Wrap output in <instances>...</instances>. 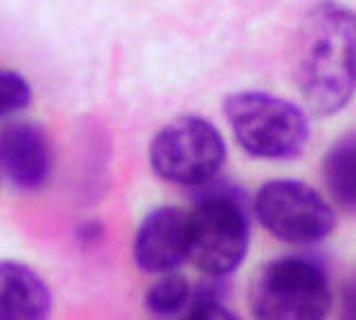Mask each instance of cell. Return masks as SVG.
I'll return each mask as SVG.
<instances>
[{
    "instance_id": "2",
    "label": "cell",
    "mask_w": 356,
    "mask_h": 320,
    "mask_svg": "<svg viewBox=\"0 0 356 320\" xmlns=\"http://www.w3.org/2000/svg\"><path fill=\"white\" fill-rule=\"evenodd\" d=\"M225 115L238 143L258 159H296L309 141L307 115L287 99L267 92H236Z\"/></svg>"
},
{
    "instance_id": "5",
    "label": "cell",
    "mask_w": 356,
    "mask_h": 320,
    "mask_svg": "<svg viewBox=\"0 0 356 320\" xmlns=\"http://www.w3.org/2000/svg\"><path fill=\"white\" fill-rule=\"evenodd\" d=\"M227 146L218 128L200 117H179L150 143V166L161 179L179 186H204L225 166Z\"/></svg>"
},
{
    "instance_id": "4",
    "label": "cell",
    "mask_w": 356,
    "mask_h": 320,
    "mask_svg": "<svg viewBox=\"0 0 356 320\" xmlns=\"http://www.w3.org/2000/svg\"><path fill=\"white\" fill-rule=\"evenodd\" d=\"M249 305L262 320H318L330 314L327 275L307 257H280L262 264L249 289Z\"/></svg>"
},
{
    "instance_id": "13",
    "label": "cell",
    "mask_w": 356,
    "mask_h": 320,
    "mask_svg": "<svg viewBox=\"0 0 356 320\" xmlns=\"http://www.w3.org/2000/svg\"><path fill=\"white\" fill-rule=\"evenodd\" d=\"M186 318L193 320H218V318H236L229 309L225 307V303L220 301L216 294L211 291H200V294H191L188 307L184 312Z\"/></svg>"
},
{
    "instance_id": "10",
    "label": "cell",
    "mask_w": 356,
    "mask_h": 320,
    "mask_svg": "<svg viewBox=\"0 0 356 320\" xmlns=\"http://www.w3.org/2000/svg\"><path fill=\"white\" fill-rule=\"evenodd\" d=\"M323 175L332 198L343 209L356 213V135L343 137L330 148L323 161Z\"/></svg>"
},
{
    "instance_id": "3",
    "label": "cell",
    "mask_w": 356,
    "mask_h": 320,
    "mask_svg": "<svg viewBox=\"0 0 356 320\" xmlns=\"http://www.w3.org/2000/svg\"><path fill=\"white\" fill-rule=\"evenodd\" d=\"M249 249V213L242 195L231 189L207 191L188 213V260L202 273L236 271Z\"/></svg>"
},
{
    "instance_id": "11",
    "label": "cell",
    "mask_w": 356,
    "mask_h": 320,
    "mask_svg": "<svg viewBox=\"0 0 356 320\" xmlns=\"http://www.w3.org/2000/svg\"><path fill=\"white\" fill-rule=\"evenodd\" d=\"M191 294H193V289L184 278L168 271L150 287V291L146 296V307H148V312L157 318L184 316Z\"/></svg>"
},
{
    "instance_id": "12",
    "label": "cell",
    "mask_w": 356,
    "mask_h": 320,
    "mask_svg": "<svg viewBox=\"0 0 356 320\" xmlns=\"http://www.w3.org/2000/svg\"><path fill=\"white\" fill-rule=\"evenodd\" d=\"M32 101V88L16 72L0 70V119L23 110Z\"/></svg>"
},
{
    "instance_id": "1",
    "label": "cell",
    "mask_w": 356,
    "mask_h": 320,
    "mask_svg": "<svg viewBox=\"0 0 356 320\" xmlns=\"http://www.w3.org/2000/svg\"><path fill=\"white\" fill-rule=\"evenodd\" d=\"M293 77L305 106L332 117L356 90V14L332 0L314 5L296 38Z\"/></svg>"
},
{
    "instance_id": "8",
    "label": "cell",
    "mask_w": 356,
    "mask_h": 320,
    "mask_svg": "<svg viewBox=\"0 0 356 320\" xmlns=\"http://www.w3.org/2000/svg\"><path fill=\"white\" fill-rule=\"evenodd\" d=\"M0 168L16 189L36 191L52 175V146L34 123H12L0 132Z\"/></svg>"
},
{
    "instance_id": "7",
    "label": "cell",
    "mask_w": 356,
    "mask_h": 320,
    "mask_svg": "<svg viewBox=\"0 0 356 320\" xmlns=\"http://www.w3.org/2000/svg\"><path fill=\"white\" fill-rule=\"evenodd\" d=\"M188 260V213L161 206L148 213L135 235V262L148 273H168Z\"/></svg>"
},
{
    "instance_id": "6",
    "label": "cell",
    "mask_w": 356,
    "mask_h": 320,
    "mask_svg": "<svg viewBox=\"0 0 356 320\" xmlns=\"http://www.w3.org/2000/svg\"><path fill=\"white\" fill-rule=\"evenodd\" d=\"M256 218L273 237L289 244L325 240L337 224L334 209L312 186L296 179H273L258 191Z\"/></svg>"
},
{
    "instance_id": "9",
    "label": "cell",
    "mask_w": 356,
    "mask_h": 320,
    "mask_svg": "<svg viewBox=\"0 0 356 320\" xmlns=\"http://www.w3.org/2000/svg\"><path fill=\"white\" fill-rule=\"evenodd\" d=\"M52 312V291L27 264L0 262V320H38Z\"/></svg>"
}]
</instances>
